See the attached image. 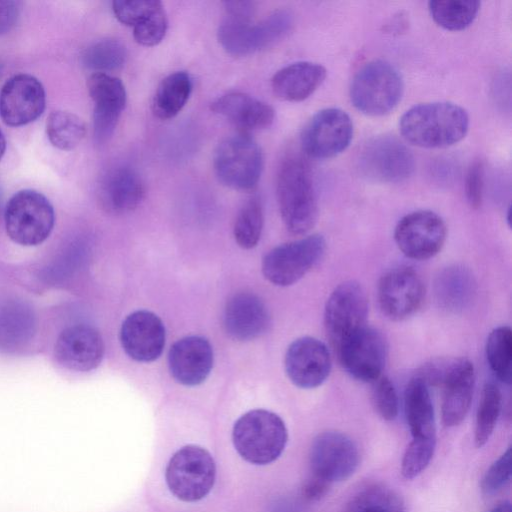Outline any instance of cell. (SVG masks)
<instances>
[{
	"mask_svg": "<svg viewBox=\"0 0 512 512\" xmlns=\"http://www.w3.org/2000/svg\"><path fill=\"white\" fill-rule=\"evenodd\" d=\"M469 129V116L461 106L451 102L415 105L400 118L402 137L422 148H443L461 141Z\"/></svg>",
	"mask_w": 512,
	"mask_h": 512,
	"instance_id": "1",
	"label": "cell"
},
{
	"mask_svg": "<svg viewBox=\"0 0 512 512\" xmlns=\"http://www.w3.org/2000/svg\"><path fill=\"white\" fill-rule=\"evenodd\" d=\"M276 194L286 229L296 235L311 230L318 218V202L312 172L304 159L294 156L283 161Z\"/></svg>",
	"mask_w": 512,
	"mask_h": 512,
	"instance_id": "2",
	"label": "cell"
},
{
	"mask_svg": "<svg viewBox=\"0 0 512 512\" xmlns=\"http://www.w3.org/2000/svg\"><path fill=\"white\" fill-rule=\"evenodd\" d=\"M232 440L239 455L255 465L275 461L284 451L288 432L284 421L265 409H254L235 422Z\"/></svg>",
	"mask_w": 512,
	"mask_h": 512,
	"instance_id": "3",
	"label": "cell"
},
{
	"mask_svg": "<svg viewBox=\"0 0 512 512\" xmlns=\"http://www.w3.org/2000/svg\"><path fill=\"white\" fill-rule=\"evenodd\" d=\"M293 26V16L278 10L260 22L225 15L217 36L222 48L230 55L243 57L268 48L282 40Z\"/></svg>",
	"mask_w": 512,
	"mask_h": 512,
	"instance_id": "4",
	"label": "cell"
},
{
	"mask_svg": "<svg viewBox=\"0 0 512 512\" xmlns=\"http://www.w3.org/2000/svg\"><path fill=\"white\" fill-rule=\"evenodd\" d=\"M404 83L399 71L389 62L373 60L354 75L350 99L354 107L369 116H383L402 98Z\"/></svg>",
	"mask_w": 512,
	"mask_h": 512,
	"instance_id": "5",
	"label": "cell"
},
{
	"mask_svg": "<svg viewBox=\"0 0 512 512\" xmlns=\"http://www.w3.org/2000/svg\"><path fill=\"white\" fill-rule=\"evenodd\" d=\"M4 223L12 241L22 246H36L51 234L55 213L42 193L25 189L9 199L4 210Z\"/></svg>",
	"mask_w": 512,
	"mask_h": 512,
	"instance_id": "6",
	"label": "cell"
},
{
	"mask_svg": "<svg viewBox=\"0 0 512 512\" xmlns=\"http://www.w3.org/2000/svg\"><path fill=\"white\" fill-rule=\"evenodd\" d=\"M213 167L222 184L234 190L248 191L257 185L261 177L263 153L248 134L232 135L217 146Z\"/></svg>",
	"mask_w": 512,
	"mask_h": 512,
	"instance_id": "7",
	"label": "cell"
},
{
	"mask_svg": "<svg viewBox=\"0 0 512 512\" xmlns=\"http://www.w3.org/2000/svg\"><path fill=\"white\" fill-rule=\"evenodd\" d=\"M165 478L175 497L185 502L199 501L214 486L216 465L206 449L198 445H186L169 460Z\"/></svg>",
	"mask_w": 512,
	"mask_h": 512,
	"instance_id": "8",
	"label": "cell"
},
{
	"mask_svg": "<svg viewBox=\"0 0 512 512\" xmlns=\"http://www.w3.org/2000/svg\"><path fill=\"white\" fill-rule=\"evenodd\" d=\"M325 251L326 241L319 234L281 244L265 255L262 262L263 275L274 285L290 286L315 267Z\"/></svg>",
	"mask_w": 512,
	"mask_h": 512,
	"instance_id": "9",
	"label": "cell"
},
{
	"mask_svg": "<svg viewBox=\"0 0 512 512\" xmlns=\"http://www.w3.org/2000/svg\"><path fill=\"white\" fill-rule=\"evenodd\" d=\"M358 169L367 179L380 183H398L409 178L415 159L408 147L391 135L370 139L358 155Z\"/></svg>",
	"mask_w": 512,
	"mask_h": 512,
	"instance_id": "10",
	"label": "cell"
},
{
	"mask_svg": "<svg viewBox=\"0 0 512 512\" xmlns=\"http://www.w3.org/2000/svg\"><path fill=\"white\" fill-rule=\"evenodd\" d=\"M368 316V298L356 281L339 284L327 299L324 325L336 349L353 333L364 327Z\"/></svg>",
	"mask_w": 512,
	"mask_h": 512,
	"instance_id": "11",
	"label": "cell"
},
{
	"mask_svg": "<svg viewBox=\"0 0 512 512\" xmlns=\"http://www.w3.org/2000/svg\"><path fill=\"white\" fill-rule=\"evenodd\" d=\"M309 460L313 476L330 484L353 475L360 463V453L349 436L329 430L314 438Z\"/></svg>",
	"mask_w": 512,
	"mask_h": 512,
	"instance_id": "12",
	"label": "cell"
},
{
	"mask_svg": "<svg viewBox=\"0 0 512 512\" xmlns=\"http://www.w3.org/2000/svg\"><path fill=\"white\" fill-rule=\"evenodd\" d=\"M353 132V122L344 110L325 108L314 114L304 126L301 146L312 158H333L347 149Z\"/></svg>",
	"mask_w": 512,
	"mask_h": 512,
	"instance_id": "13",
	"label": "cell"
},
{
	"mask_svg": "<svg viewBox=\"0 0 512 512\" xmlns=\"http://www.w3.org/2000/svg\"><path fill=\"white\" fill-rule=\"evenodd\" d=\"M335 350L342 367L354 379L374 382L382 376L388 347L379 330L365 325Z\"/></svg>",
	"mask_w": 512,
	"mask_h": 512,
	"instance_id": "14",
	"label": "cell"
},
{
	"mask_svg": "<svg viewBox=\"0 0 512 512\" xmlns=\"http://www.w3.org/2000/svg\"><path fill=\"white\" fill-rule=\"evenodd\" d=\"M447 235L444 220L430 210H418L402 217L394 230L401 252L414 260L434 257L442 249Z\"/></svg>",
	"mask_w": 512,
	"mask_h": 512,
	"instance_id": "15",
	"label": "cell"
},
{
	"mask_svg": "<svg viewBox=\"0 0 512 512\" xmlns=\"http://www.w3.org/2000/svg\"><path fill=\"white\" fill-rule=\"evenodd\" d=\"M425 288L419 274L408 266L387 271L378 284L379 305L389 319L401 321L421 307Z\"/></svg>",
	"mask_w": 512,
	"mask_h": 512,
	"instance_id": "16",
	"label": "cell"
},
{
	"mask_svg": "<svg viewBox=\"0 0 512 512\" xmlns=\"http://www.w3.org/2000/svg\"><path fill=\"white\" fill-rule=\"evenodd\" d=\"M46 103L42 83L30 74H17L8 79L0 90V117L12 127L36 120Z\"/></svg>",
	"mask_w": 512,
	"mask_h": 512,
	"instance_id": "17",
	"label": "cell"
},
{
	"mask_svg": "<svg viewBox=\"0 0 512 512\" xmlns=\"http://www.w3.org/2000/svg\"><path fill=\"white\" fill-rule=\"evenodd\" d=\"M87 89L94 102L93 137L103 144L112 137L126 106V89L119 78L98 72L88 78Z\"/></svg>",
	"mask_w": 512,
	"mask_h": 512,
	"instance_id": "18",
	"label": "cell"
},
{
	"mask_svg": "<svg viewBox=\"0 0 512 512\" xmlns=\"http://www.w3.org/2000/svg\"><path fill=\"white\" fill-rule=\"evenodd\" d=\"M285 371L290 381L302 389L322 385L331 371V357L320 340L305 336L296 339L285 354Z\"/></svg>",
	"mask_w": 512,
	"mask_h": 512,
	"instance_id": "19",
	"label": "cell"
},
{
	"mask_svg": "<svg viewBox=\"0 0 512 512\" xmlns=\"http://www.w3.org/2000/svg\"><path fill=\"white\" fill-rule=\"evenodd\" d=\"M104 351L101 334L89 325L77 324L66 328L58 336L54 355L64 368L87 372L99 366Z\"/></svg>",
	"mask_w": 512,
	"mask_h": 512,
	"instance_id": "20",
	"label": "cell"
},
{
	"mask_svg": "<svg viewBox=\"0 0 512 512\" xmlns=\"http://www.w3.org/2000/svg\"><path fill=\"white\" fill-rule=\"evenodd\" d=\"M126 354L139 362L156 360L165 346V327L153 312L138 310L128 315L120 330Z\"/></svg>",
	"mask_w": 512,
	"mask_h": 512,
	"instance_id": "21",
	"label": "cell"
},
{
	"mask_svg": "<svg viewBox=\"0 0 512 512\" xmlns=\"http://www.w3.org/2000/svg\"><path fill=\"white\" fill-rule=\"evenodd\" d=\"M145 196V184L139 173L128 165H116L101 177L98 200L107 213L121 215L133 211Z\"/></svg>",
	"mask_w": 512,
	"mask_h": 512,
	"instance_id": "22",
	"label": "cell"
},
{
	"mask_svg": "<svg viewBox=\"0 0 512 512\" xmlns=\"http://www.w3.org/2000/svg\"><path fill=\"white\" fill-rule=\"evenodd\" d=\"M172 377L185 386H196L206 380L213 366V349L201 336H187L176 341L168 354Z\"/></svg>",
	"mask_w": 512,
	"mask_h": 512,
	"instance_id": "23",
	"label": "cell"
},
{
	"mask_svg": "<svg viewBox=\"0 0 512 512\" xmlns=\"http://www.w3.org/2000/svg\"><path fill=\"white\" fill-rule=\"evenodd\" d=\"M223 325L227 334L238 341H249L263 335L270 325L264 302L255 294L240 292L226 303Z\"/></svg>",
	"mask_w": 512,
	"mask_h": 512,
	"instance_id": "24",
	"label": "cell"
},
{
	"mask_svg": "<svg viewBox=\"0 0 512 512\" xmlns=\"http://www.w3.org/2000/svg\"><path fill=\"white\" fill-rule=\"evenodd\" d=\"M473 364L465 358L451 359L443 388L442 421L447 427L459 425L466 417L474 391Z\"/></svg>",
	"mask_w": 512,
	"mask_h": 512,
	"instance_id": "25",
	"label": "cell"
},
{
	"mask_svg": "<svg viewBox=\"0 0 512 512\" xmlns=\"http://www.w3.org/2000/svg\"><path fill=\"white\" fill-rule=\"evenodd\" d=\"M211 110L245 130H261L272 125L274 109L243 92H229L211 103Z\"/></svg>",
	"mask_w": 512,
	"mask_h": 512,
	"instance_id": "26",
	"label": "cell"
},
{
	"mask_svg": "<svg viewBox=\"0 0 512 512\" xmlns=\"http://www.w3.org/2000/svg\"><path fill=\"white\" fill-rule=\"evenodd\" d=\"M318 63L301 61L278 70L271 79L273 93L281 100L300 102L312 95L326 78Z\"/></svg>",
	"mask_w": 512,
	"mask_h": 512,
	"instance_id": "27",
	"label": "cell"
},
{
	"mask_svg": "<svg viewBox=\"0 0 512 512\" xmlns=\"http://www.w3.org/2000/svg\"><path fill=\"white\" fill-rule=\"evenodd\" d=\"M404 409L412 439L436 440L435 414L429 386L417 375L405 388Z\"/></svg>",
	"mask_w": 512,
	"mask_h": 512,
	"instance_id": "28",
	"label": "cell"
},
{
	"mask_svg": "<svg viewBox=\"0 0 512 512\" xmlns=\"http://www.w3.org/2000/svg\"><path fill=\"white\" fill-rule=\"evenodd\" d=\"M434 288L436 300L443 309L459 312L467 308L473 300L476 283L467 268L454 265L439 273Z\"/></svg>",
	"mask_w": 512,
	"mask_h": 512,
	"instance_id": "29",
	"label": "cell"
},
{
	"mask_svg": "<svg viewBox=\"0 0 512 512\" xmlns=\"http://www.w3.org/2000/svg\"><path fill=\"white\" fill-rule=\"evenodd\" d=\"M35 332V317L26 304L9 301L0 305V349L23 347Z\"/></svg>",
	"mask_w": 512,
	"mask_h": 512,
	"instance_id": "30",
	"label": "cell"
},
{
	"mask_svg": "<svg viewBox=\"0 0 512 512\" xmlns=\"http://www.w3.org/2000/svg\"><path fill=\"white\" fill-rule=\"evenodd\" d=\"M193 84L190 75L177 71L166 76L158 85L152 101L154 115L161 120L175 117L187 103Z\"/></svg>",
	"mask_w": 512,
	"mask_h": 512,
	"instance_id": "31",
	"label": "cell"
},
{
	"mask_svg": "<svg viewBox=\"0 0 512 512\" xmlns=\"http://www.w3.org/2000/svg\"><path fill=\"white\" fill-rule=\"evenodd\" d=\"M432 19L440 27L450 31H460L472 24L476 18L480 2L477 0H436L428 3Z\"/></svg>",
	"mask_w": 512,
	"mask_h": 512,
	"instance_id": "32",
	"label": "cell"
},
{
	"mask_svg": "<svg viewBox=\"0 0 512 512\" xmlns=\"http://www.w3.org/2000/svg\"><path fill=\"white\" fill-rule=\"evenodd\" d=\"M46 133L54 147L62 151H70L83 140L86 127L77 115L57 110L51 112L47 118Z\"/></svg>",
	"mask_w": 512,
	"mask_h": 512,
	"instance_id": "33",
	"label": "cell"
},
{
	"mask_svg": "<svg viewBox=\"0 0 512 512\" xmlns=\"http://www.w3.org/2000/svg\"><path fill=\"white\" fill-rule=\"evenodd\" d=\"M348 512H405V504L395 490L373 484L359 490L351 498Z\"/></svg>",
	"mask_w": 512,
	"mask_h": 512,
	"instance_id": "34",
	"label": "cell"
},
{
	"mask_svg": "<svg viewBox=\"0 0 512 512\" xmlns=\"http://www.w3.org/2000/svg\"><path fill=\"white\" fill-rule=\"evenodd\" d=\"M126 58V47L121 41L113 38L92 43L81 55L82 64L98 73L119 70L124 66Z\"/></svg>",
	"mask_w": 512,
	"mask_h": 512,
	"instance_id": "35",
	"label": "cell"
},
{
	"mask_svg": "<svg viewBox=\"0 0 512 512\" xmlns=\"http://www.w3.org/2000/svg\"><path fill=\"white\" fill-rule=\"evenodd\" d=\"M486 357L496 377L506 383L511 382L512 331L508 326L493 329L486 341Z\"/></svg>",
	"mask_w": 512,
	"mask_h": 512,
	"instance_id": "36",
	"label": "cell"
},
{
	"mask_svg": "<svg viewBox=\"0 0 512 512\" xmlns=\"http://www.w3.org/2000/svg\"><path fill=\"white\" fill-rule=\"evenodd\" d=\"M502 407L500 389L494 383H486L479 401L474 439L477 447L484 446L490 439Z\"/></svg>",
	"mask_w": 512,
	"mask_h": 512,
	"instance_id": "37",
	"label": "cell"
},
{
	"mask_svg": "<svg viewBox=\"0 0 512 512\" xmlns=\"http://www.w3.org/2000/svg\"><path fill=\"white\" fill-rule=\"evenodd\" d=\"M264 216L258 197L250 198L239 210L233 234L237 244L244 249L255 247L261 237Z\"/></svg>",
	"mask_w": 512,
	"mask_h": 512,
	"instance_id": "38",
	"label": "cell"
},
{
	"mask_svg": "<svg viewBox=\"0 0 512 512\" xmlns=\"http://www.w3.org/2000/svg\"><path fill=\"white\" fill-rule=\"evenodd\" d=\"M436 446V440L412 439L407 446L402 462L401 473L406 479L420 475L429 465Z\"/></svg>",
	"mask_w": 512,
	"mask_h": 512,
	"instance_id": "39",
	"label": "cell"
},
{
	"mask_svg": "<svg viewBox=\"0 0 512 512\" xmlns=\"http://www.w3.org/2000/svg\"><path fill=\"white\" fill-rule=\"evenodd\" d=\"M168 20L163 5L133 27L135 41L142 46H155L165 37Z\"/></svg>",
	"mask_w": 512,
	"mask_h": 512,
	"instance_id": "40",
	"label": "cell"
},
{
	"mask_svg": "<svg viewBox=\"0 0 512 512\" xmlns=\"http://www.w3.org/2000/svg\"><path fill=\"white\" fill-rule=\"evenodd\" d=\"M372 383V402L375 410L384 420H394L398 415L399 401L393 383L386 376H380Z\"/></svg>",
	"mask_w": 512,
	"mask_h": 512,
	"instance_id": "41",
	"label": "cell"
},
{
	"mask_svg": "<svg viewBox=\"0 0 512 512\" xmlns=\"http://www.w3.org/2000/svg\"><path fill=\"white\" fill-rule=\"evenodd\" d=\"M161 5L158 0H117L112 3V10L119 22L134 27Z\"/></svg>",
	"mask_w": 512,
	"mask_h": 512,
	"instance_id": "42",
	"label": "cell"
},
{
	"mask_svg": "<svg viewBox=\"0 0 512 512\" xmlns=\"http://www.w3.org/2000/svg\"><path fill=\"white\" fill-rule=\"evenodd\" d=\"M511 477V447L488 468L481 481L482 492L493 495L501 490Z\"/></svg>",
	"mask_w": 512,
	"mask_h": 512,
	"instance_id": "43",
	"label": "cell"
},
{
	"mask_svg": "<svg viewBox=\"0 0 512 512\" xmlns=\"http://www.w3.org/2000/svg\"><path fill=\"white\" fill-rule=\"evenodd\" d=\"M484 169L481 161H474L468 169L465 181L466 198L470 206L477 209L482 204Z\"/></svg>",
	"mask_w": 512,
	"mask_h": 512,
	"instance_id": "44",
	"label": "cell"
},
{
	"mask_svg": "<svg viewBox=\"0 0 512 512\" xmlns=\"http://www.w3.org/2000/svg\"><path fill=\"white\" fill-rule=\"evenodd\" d=\"M21 12V2L0 0V36L16 25Z\"/></svg>",
	"mask_w": 512,
	"mask_h": 512,
	"instance_id": "45",
	"label": "cell"
},
{
	"mask_svg": "<svg viewBox=\"0 0 512 512\" xmlns=\"http://www.w3.org/2000/svg\"><path fill=\"white\" fill-rule=\"evenodd\" d=\"M225 15L252 19L255 14V4L251 1H226L224 2Z\"/></svg>",
	"mask_w": 512,
	"mask_h": 512,
	"instance_id": "46",
	"label": "cell"
},
{
	"mask_svg": "<svg viewBox=\"0 0 512 512\" xmlns=\"http://www.w3.org/2000/svg\"><path fill=\"white\" fill-rule=\"evenodd\" d=\"M328 485L329 483L313 476L304 486V495L310 500H317L326 494Z\"/></svg>",
	"mask_w": 512,
	"mask_h": 512,
	"instance_id": "47",
	"label": "cell"
},
{
	"mask_svg": "<svg viewBox=\"0 0 512 512\" xmlns=\"http://www.w3.org/2000/svg\"><path fill=\"white\" fill-rule=\"evenodd\" d=\"M489 512H512L511 504L508 501H502L494 506Z\"/></svg>",
	"mask_w": 512,
	"mask_h": 512,
	"instance_id": "48",
	"label": "cell"
},
{
	"mask_svg": "<svg viewBox=\"0 0 512 512\" xmlns=\"http://www.w3.org/2000/svg\"><path fill=\"white\" fill-rule=\"evenodd\" d=\"M5 150H6V140H5L3 132L0 129V160L3 157Z\"/></svg>",
	"mask_w": 512,
	"mask_h": 512,
	"instance_id": "49",
	"label": "cell"
},
{
	"mask_svg": "<svg viewBox=\"0 0 512 512\" xmlns=\"http://www.w3.org/2000/svg\"><path fill=\"white\" fill-rule=\"evenodd\" d=\"M1 212H2V193L0 190V216H1Z\"/></svg>",
	"mask_w": 512,
	"mask_h": 512,
	"instance_id": "50",
	"label": "cell"
},
{
	"mask_svg": "<svg viewBox=\"0 0 512 512\" xmlns=\"http://www.w3.org/2000/svg\"><path fill=\"white\" fill-rule=\"evenodd\" d=\"M1 72H2V64L0 62V75H1Z\"/></svg>",
	"mask_w": 512,
	"mask_h": 512,
	"instance_id": "51",
	"label": "cell"
}]
</instances>
